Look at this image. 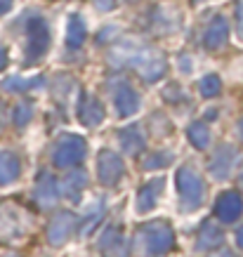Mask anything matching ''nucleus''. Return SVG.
Instances as JSON below:
<instances>
[{
    "instance_id": "2",
    "label": "nucleus",
    "mask_w": 243,
    "mask_h": 257,
    "mask_svg": "<svg viewBox=\"0 0 243 257\" xmlns=\"http://www.w3.org/2000/svg\"><path fill=\"white\" fill-rule=\"evenodd\" d=\"M177 182H180V189H182V201L187 203L189 208L198 205V203H201V198H203V187H201V179H198L191 170H180Z\"/></svg>"
},
{
    "instance_id": "8",
    "label": "nucleus",
    "mask_w": 243,
    "mask_h": 257,
    "mask_svg": "<svg viewBox=\"0 0 243 257\" xmlns=\"http://www.w3.org/2000/svg\"><path fill=\"white\" fill-rule=\"evenodd\" d=\"M224 38H227V24H224V19H215V24H210L205 31V45L220 47Z\"/></svg>"
},
{
    "instance_id": "5",
    "label": "nucleus",
    "mask_w": 243,
    "mask_h": 257,
    "mask_svg": "<svg viewBox=\"0 0 243 257\" xmlns=\"http://www.w3.org/2000/svg\"><path fill=\"white\" fill-rule=\"evenodd\" d=\"M104 257H128V243L120 238L116 229H109L102 238Z\"/></svg>"
},
{
    "instance_id": "6",
    "label": "nucleus",
    "mask_w": 243,
    "mask_h": 257,
    "mask_svg": "<svg viewBox=\"0 0 243 257\" xmlns=\"http://www.w3.org/2000/svg\"><path fill=\"white\" fill-rule=\"evenodd\" d=\"M99 172H102L104 184H116V179L120 177V172H123L120 158L113 156V154H104L102 161H99Z\"/></svg>"
},
{
    "instance_id": "10",
    "label": "nucleus",
    "mask_w": 243,
    "mask_h": 257,
    "mask_svg": "<svg viewBox=\"0 0 243 257\" xmlns=\"http://www.w3.org/2000/svg\"><path fill=\"white\" fill-rule=\"evenodd\" d=\"M140 106V99H137V94L133 92V90H120V94H118V109H120V113H133L135 109Z\"/></svg>"
},
{
    "instance_id": "11",
    "label": "nucleus",
    "mask_w": 243,
    "mask_h": 257,
    "mask_svg": "<svg viewBox=\"0 0 243 257\" xmlns=\"http://www.w3.org/2000/svg\"><path fill=\"white\" fill-rule=\"evenodd\" d=\"M220 241H222V234L215 229V226L208 224L203 229V234H201V241H198V243H201V248H215Z\"/></svg>"
},
{
    "instance_id": "17",
    "label": "nucleus",
    "mask_w": 243,
    "mask_h": 257,
    "mask_svg": "<svg viewBox=\"0 0 243 257\" xmlns=\"http://www.w3.org/2000/svg\"><path fill=\"white\" fill-rule=\"evenodd\" d=\"M10 3H12V0H0V12H5V10L10 8Z\"/></svg>"
},
{
    "instance_id": "15",
    "label": "nucleus",
    "mask_w": 243,
    "mask_h": 257,
    "mask_svg": "<svg viewBox=\"0 0 243 257\" xmlns=\"http://www.w3.org/2000/svg\"><path fill=\"white\" fill-rule=\"evenodd\" d=\"M154 198H156V191H151V184L149 187H144V191H142V196H140V208L142 210H144V205L151 208V205H154Z\"/></svg>"
},
{
    "instance_id": "14",
    "label": "nucleus",
    "mask_w": 243,
    "mask_h": 257,
    "mask_svg": "<svg viewBox=\"0 0 243 257\" xmlns=\"http://www.w3.org/2000/svg\"><path fill=\"white\" fill-rule=\"evenodd\" d=\"M217 90H220V80L215 78V76H208V78L201 83V92H203L205 97H212V94H217Z\"/></svg>"
},
{
    "instance_id": "4",
    "label": "nucleus",
    "mask_w": 243,
    "mask_h": 257,
    "mask_svg": "<svg viewBox=\"0 0 243 257\" xmlns=\"http://www.w3.org/2000/svg\"><path fill=\"white\" fill-rule=\"evenodd\" d=\"M241 210H243V201H241V196L234 194V191L224 194L217 201V215H220L222 222H234L241 215Z\"/></svg>"
},
{
    "instance_id": "13",
    "label": "nucleus",
    "mask_w": 243,
    "mask_h": 257,
    "mask_svg": "<svg viewBox=\"0 0 243 257\" xmlns=\"http://www.w3.org/2000/svg\"><path fill=\"white\" fill-rule=\"evenodd\" d=\"M189 140L194 142V147L203 149L208 144V130H205L203 125H191V130H189Z\"/></svg>"
},
{
    "instance_id": "3",
    "label": "nucleus",
    "mask_w": 243,
    "mask_h": 257,
    "mask_svg": "<svg viewBox=\"0 0 243 257\" xmlns=\"http://www.w3.org/2000/svg\"><path fill=\"white\" fill-rule=\"evenodd\" d=\"M83 154H85V144H83V140H78V137H66V140L59 144V149H57L55 163L57 165L78 163L80 158H83Z\"/></svg>"
},
{
    "instance_id": "7",
    "label": "nucleus",
    "mask_w": 243,
    "mask_h": 257,
    "mask_svg": "<svg viewBox=\"0 0 243 257\" xmlns=\"http://www.w3.org/2000/svg\"><path fill=\"white\" fill-rule=\"evenodd\" d=\"M71 224H73V217L69 212H62L57 215L52 226H50V241L52 243H64V238L71 234Z\"/></svg>"
},
{
    "instance_id": "9",
    "label": "nucleus",
    "mask_w": 243,
    "mask_h": 257,
    "mask_svg": "<svg viewBox=\"0 0 243 257\" xmlns=\"http://www.w3.org/2000/svg\"><path fill=\"white\" fill-rule=\"evenodd\" d=\"M17 170H19V165L15 158L8 154H0V182H12L17 177Z\"/></svg>"
},
{
    "instance_id": "16",
    "label": "nucleus",
    "mask_w": 243,
    "mask_h": 257,
    "mask_svg": "<svg viewBox=\"0 0 243 257\" xmlns=\"http://www.w3.org/2000/svg\"><path fill=\"white\" fill-rule=\"evenodd\" d=\"M238 19H241L238 22V33L243 36V0H241V8H238Z\"/></svg>"
},
{
    "instance_id": "18",
    "label": "nucleus",
    "mask_w": 243,
    "mask_h": 257,
    "mask_svg": "<svg viewBox=\"0 0 243 257\" xmlns=\"http://www.w3.org/2000/svg\"><path fill=\"white\" fill-rule=\"evenodd\" d=\"M236 241H238V245H241V248H243V226H241V229H238V234H236Z\"/></svg>"
},
{
    "instance_id": "1",
    "label": "nucleus",
    "mask_w": 243,
    "mask_h": 257,
    "mask_svg": "<svg viewBox=\"0 0 243 257\" xmlns=\"http://www.w3.org/2000/svg\"><path fill=\"white\" fill-rule=\"evenodd\" d=\"M137 241H140L144 255L154 257V255H161V252L173 248V231H170V226L163 224V222H154V224L142 229Z\"/></svg>"
},
{
    "instance_id": "12",
    "label": "nucleus",
    "mask_w": 243,
    "mask_h": 257,
    "mask_svg": "<svg viewBox=\"0 0 243 257\" xmlns=\"http://www.w3.org/2000/svg\"><path fill=\"white\" fill-rule=\"evenodd\" d=\"M85 38V29H83V24L78 19H71V26H69V45L78 47Z\"/></svg>"
}]
</instances>
